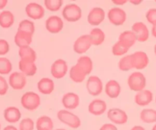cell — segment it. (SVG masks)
Here are the masks:
<instances>
[{
    "instance_id": "obj_18",
    "label": "cell",
    "mask_w": 156,
    "mask_h": 130,
    "mask_svg": "<svg viewBox=\"0 0 156 130\" xmlns=\"http://www.w3.org/2000/svg\"><path fill=\"white\" fill-rule=\"evenodd\" d=\"M153 100V93L148 90H143L136 93L134 101L139 107H145L151 104Z\"/></svg>"
},
{
    "instance_id": "obj_51",
    "label": "cell",
    "mask_w": 156,
    "mask_h": 130,
    "mask_svg": "<svg viewBox=\"0 0 156 130\" xmlns=\"http://www.w3.org/2000/svg\"><path fill=\"white\" fill-rule=\"evenodd\" d=\"M0 129H1V123H0Z\"/></svg>"
},
{
    "instance_id": "obj_8",
    "label": "cell",
    "mask_w": 156,
    "mask_h": 130,
    "mask_svg": "<svg viewBox=\"0 0 156 130\" xmlns=\"http://www.w3.org/2000/svg\"><path fill=\"white\" fill-rule=\"evenodd\" d=\"M107 117L114 125H124L128 122V115L119 108H112L107 112Z\"/></svg>"
},
{
    "instance_id": "obj_17",
    "label": "cell",
    "mask_w": 156,
    "mask_h": 130,
    "mask_svg": "<svg viewBox=\"0 0 156 130\" xmlns=\"http://www.w3.org/2000/svg\"><path fill=\"white\" fill-rule=\"evenodd\" d=\"M107 109V105L104 100L100 99H95L91 101L88 105V111L94 116H101L104 114Z\"/></svg>"
},
{
    "instance_id": "obj_50",
    "label": "cell",
    "mask_w": 156,
    "mask_h": 130,
    "mask_svg": "<svg viewBox=\"0 0 156 130\" xmlns=\"http://www.w3.org/2000/svg\"><path fill=\"white\" fill-rule=\"evenodd\" d=\"M53 130H67L65 128H57V129H53Z\"/></svg>"
},
{
    "instance_id": "obj_28",
    "label": "cell",
    "mask_w": 156,
    "mask_h": 130,
    "mask_svg": "<svg viewBox=\"0 0 156 130\" xmlns=\"http://www.w3.org/2000/svg\"><path fill=\"white\" fill-rule=\"evenodd\" d=\"M19 68L21 73L25 76H34L37 73V66L35 63L27 62L24 61H19Z\"/></svg>"
},
{
    "instance_id": "obj_29",
    "label": "cell",
    "mask_w": 156,
    "mask_h": 130,
    "mask_svg": "<svg viewBox=\"0 0 156 130\" xmlns=\"http://www.w3.org/2000/svg\"><path fill=\"white\" fill-rule=\"evenodd\" d=\"M15 22V16L12 12L4 10L0 12V26L2 28H9Z\"/></svg>"
},
{
    "instance_id": "obj_21",
    "label": "cell",
    "mask_w": 156,
    "mask_h": 130,
    "mask_svg": "<svg viewBox=\"0 0 156 130\" xmlns=\"http://www.w3.org/2000/svg\"><path fill=\"white\" fill-rule=\"evenodd\" d=\"M118 41L129 49L136 44V42L137 41V38L132 30H127V31H124L119 35Z\"/></svg>"
},
{
    "instance_id": "obj_19",
    "label": "cell",
    "mask_w": 156,
    "mask_h": 130,
    "mask_svg": "<svg viewBox=\"0 0 156 130\" xmlns=\"http://www.w3.org/2000/svg\"><path fill=\"white\" fill-rule=\"evenodd\" d=\"M37 87L41 94L49 95L55 90V82L49 77H43L37 82Z\"/></svg>"
},
{
    "instance_id": "obj_10",
    "label": "cell",
    "mask_w": 156,
    "mask_h": 130,
    "mask_svg": "<svg viewBox=\"0 0 156 130\" xmlns=\"http://www.w3.org/2000/svg\"><path fill=\"white\" fill-rule=\"evenodd\" d=\"M9 84L15 90H22L27 84L26 76L21 72H13L9 77Z\"/></svg>"
},
{
    "instance_id": "obj_14",
    "label": "cell",
    "mask_w": 156,
    "mask_h": 130,
    "mask_svg": "<svg viewBox=\"0 0 156 130\" xmlns=\"http://www.w3.org/2000/svg\"><path fill=\"white\" fill-rule=\"evenodd\" d=\"M25 13L30 19L38 20L44 16V9L37 2H30L25 7Z\"/></svg>"
},
{
    "instance_id": "obj_5",
    "label": "cell",
    "mask_w": 156,
    "mask_h": 130,
    "mask_svg": "<svg viewBox=\"0 0 156 130\" xmlns=\"http://www.w3.org/2000/svg\"><path fill=\"white\" fill-rule=\"evenodd\" d=\"M107 17L109 22L115 26L122 25L127 19L126 12L122 9L119 7H113L109 10Z\"/></svg>"
},
{
    "instance_id": "obj_7",
    "label": "cell",
    "mask_w": 156,
    "mask_h": 130,
    "mask_svg": "<svg viewBox=\"0 0 156 130\" xmlns=\"http://www.w3.org/2000/svg\"><path fill=\"white\" fill-rule=\"evenodd\" d=\"M68 71V65L64 59H58L54 61L51 67V74L55 79H62Z\"/></svg>"
},
{
    "instance_id": "obj_12",
    "label": "cell",
    "mask_w": 156,
    "mask_h": 130,
    "mask_svg": "<svg viewBox=\"0 0 156 130\" xmlns=\"http://www.w3.org/2000/svg\"><path fill=\"white\" fill-rule=\"evenodd\" d=\"M45 28L50 33H59L64 28V22L62 19L58 16H49L45 21Z\"/></svg>"
},
{
    "instance_id": "obj_40",
    "label": "cell",
    "mask_w": 156,
    "mask_h": 130,
    "mask_svg": "<svg viewBox=\"0 0 156 130\" xmlns=\"http://www.w3.org/2000/svg\"><path fill=\"white\" fill-rule=\"evenodd\" d=\"M9 44L5 39H0V56L5 55L9 51Z\"/></svg>"
},
{
    "instance_id": "obj_30",
    "label": "cell",
    "mask_w": 156,
    "mask_h": 130,
    "mask_svg": "<svg viewBox=\"0 0 156 130\" xmlns=\"http://www.w3.org/2000/svg\"><path fill=\"white\" fill-rule=\"evenodd\" d=\"M35 126L37 130H53L54 122L49 116H41L37 118Z\"/></svg>"
},
{
    "instance_id": "obj_46",
    "label": "cell",
    "mask_w": 156,
    "mask_h": 130,
    "mask_svg": "<svg viewBox=\"0 0 156 130\" xmlns=\"http://www.w3.org/2000/svg\"><path fill=\"white\" fill-rule=\"evenodd\" d=\"M142 0H137V1H136V0H130L129 2L130 3H132L133 5H139V4L142 3Z\"/></svg>"
},
{
    "instance_id": "obj_9",
    "label": "cell",
    "mask_w": 156,
    "mask_h": 130,
    "mask_svg": "<svg viewBox=\"0 0 156 130\" xmlns=\"http://www.w3.org/2000/svg\"><path fill=\"white\" fill-rule=\"evenodd\" d=\"M131 56L134 69L143 70L148 67L149 64V58L145 52L138 51L131 54Z\"/></svg>"
},
{
    "instance_id": "obj_13",
    "label": "cell",
    "mask_w": 156,
    "mask_h": 130,
    "mask_svg": "<svg viewBox=\"0 0 156 130\" xmlns=\"http://www.w3.org/2000/svg\"><path fill=\"white\" fill-rule=\"evenodd\" d=\"M132 31L136 35L137 41L145 42L149 38V31L145 24L142 22H136L132 25Z\"/></svg>"
},
{
    "instance_id": "obj_1",
    "label": "cell",
    "mask_w": 156,
    "mask_h": 130,
    "mask_svg": "<svg viewBox=\"0 0 156 130\" xmlns=\"http://www.w3.org/2000/svg\"><path fill=\"white\" fill-rule=\"evenodd\" d=\"M21 105L28 111H34L41 105V97L36 93L28 91L22 95Z\"/></svg>"
},
{
    "instance_id": "obj_11",
    "label": "cell",
    "mask_w": 156,
    "mask_h": 130,
    "mask_svg": "<svg viewBox=\"0 0 156 130\" xmlns=\"http://www.w3.org/2000/svg\"><path fill=\"white\" fill-rule=\"evenodd\" d=\"M92 44L89 35H83L76 38L73 44V48L75 53L77 54H83L90 48Z\"/></svg>"
},
{
    "instance_id": "obj_45",
    "label": "cell",
    "mask_w": 156,
    "mask_h": 130,
    "mask_svg": "<svg viewBox=\"0 0 156 130\" xmlns=\"http://www.w3.org/2000/svg\"><path fill=\"white\" fill-rule=\"evenodd\" d=\"M130 130H145V128L142 125H135Z\"/></svg>"
},
{
    "instance_id": "obj_38",
    "label": "cell",
    "mask_w": 156,
    "mask_h": 130,
    "mask_svg": "<svg viewBox=\"0 0 156 130\" xmlns=\"http://www.w3.org/2000/svg\"><path fill=\"white\" fill-rule=\"evenodd\" d=\"M145 18L148 23L151 24L152 25H156V9H150L147 11L145 14Z\"/></svg>"
},
{
    "instance_id": "obj_26",
    "label": "cell",
    "mask_w": 156,
    "mask_h": 130,
    "mask_svg": "<svg viewBox=\"0 0 156 130\" xmlns=\"http://www.w3.org/2000/svg\"><path fill=\"white\" fill-rule=\"evenodd\" d=\"M90 38V41L92 45L99 46L100 44H103L105 41V35L104 31L102 29L98 28H93L89 34Z\"/></svg>"
},
{
    "instance_id": "obj_33",
    "label": "cell",
    "mask_w": 156,
    "mask_h": 130,
    "mask_svg": "<svg viewBox=\"0 0 156 130\" xmlns=\"http://www.w3.org/2000/svg\"><path fill=\"white\" fill-rule=\"evenodd\" d=\"M118 67H119V69L122 71H129L130 70L133 69L131 54H128L122 57L119 61Z\"/></svg>"
},
{
    "instance_id": "obj_24",
    "label": "cell",
    "mask_w": 156,
    "mask_h": 130,
    "mask_svg": "<svg viewBox=\"0 0 156 130\" xmlns=\"http://www.w3.org/2000/svg\"><path fill=\"white\" fill-rule=\"evenodd\" d=\"M19 55L21 61H27V62L34 63L37 59L35 51L30 46L20 47L19 50Z\"/></svg>"
},
{
    "instance_id": "obj_23",
    "label": "cell",
    "mask_w": 156,
    "mask_h": 130,
    "mask_svg": "<svg viewBox=\"0 0 156 130\" xmlns=\"http://www.w3.org/2000/svg\"><path fill=\"white\" fill-rule=\"evenodd\" d=\"M32 36L30 34L23 32V31H17L14 38L15 44L20 48V47L30 46L32 43Z\"/></svg>"
},
{
    "instance_id": "obj_39",
    "label": "cell",
    "mask_w": 156,
    "mask_h": 130,
    "mask_svg": "<svg viewBox=\"0 0 156 130\" xmlns=\"http://www.w3.org/2000/svg\"><path fill=\"white\" fill-rule=\"evenodd\" d=\"M9 90V83L2 76L0 75V96H4Z\"/></svg>"
},
{
    "instance_id": "obj_49",
    "label": "cell",
    "mask_w": 156,
    "mask_h": 130,
    "mask_svg": "<svg viewBox=\"0 0 156 130\" xmlns=\"http://www.w3.org/2000/svg\"><path fill=\"white\" fill-rule=\"evenodd\" d=\"M154 54L156 55V44H155V45H154Z\"/></svg>"
},
{
    "instance_id": "obj_3",
    "label": "cell",
    "mask_w": 156,
    "mask_h": 130,
    "mask_svg": "<svg viewBox=\"0 0 156 130\" xmlns=\"http://www.w3.org/2000/svg\"><path fill=\"white\" fill-rule=\"evenodd\" d=\"M127 83L131 90L137 93L145 90L146 86V78L142 73L136 71L129 76Z\"/></svg>"
},
{
    "instance_id": "obj_16",
    "label": "cell",
    "mask_w": 156,
    "mask_h": 130,
    "mask_svg": "<svg viewBox=\"0 0 156 130\" xmlns=\"http://www.w3.org/2000/svg\"><path fill=\"white\" fill-rule=\"evenodd\" d=\"M62 104L66 110H75L80 105V97L75 93H67L62 97Z\"/></svg>"
},
{
    "instance_id": "obj_34",
    "label": "cell",
    "mask_w": 156,
    "mask_h": 130,
    "mask_svg": "<svg viewBox=\"0 0 156 130\" xmlns=\"http://www.w3.org/2000/svg\"><path fill=\"white\" fill-rule=\"evenodd\" d=\"M12 70V64L11 61L6 58L0 57V74L6 75Z\"/></svg>"
},
{
    "instance_id": "obj_47",
    "label": "cell",
    "mask_w": 156,
    "mask_h": 130,
    "mask_svg": "<svg viewBox=\"0 0 156 130\" xmlns=\"http://www.w3.org/2000/svg\"><path fill=\"white\" fill-rule=\"evenodd\" d=\"M151 35L156 38V25H152V28H151Z\"/></svg>"
},
{
    "instance_id": "obj_27",
    "label": "cell",
    "mask_w": 156,
    "mask_h": 130,
    "mask_svg": "<svg viewBox=\"0 0 156 130\" xmlns=\"http://www.w3.org/2000/svg\"><path fill=\"white\" fill-rule=\"evenodd\" d=\"M69 76H70V80L76 83H82L87 77L85 73L76 64L70 68V71H69Z\"/></svg>"
},
{
    "instance_id": "obj_32",
    "label": "cell",
    "mask_w": 156,
    "mask_h": 130,
    "mask_svg": "<svg viewBox=\"0 0 156 130\" xmlns=\"http://www.w3.org/2000/svg\"><path fill=\"white\" fill-rule=\"evenodd\" d=\"M18 31H23V32H26V33L33 35L34 33V31H35V26H34V22L28 20V19L22 20L19 23Z\"/></svg>"
},
{
    "instance_id": "obj_31",
    "label": "cell",
    "mask_w": 156,
    "mask_h": 130,
    "mask_svg": "<svg viewBox=\"0 0 156 130\" xmlns=\"http://www.w3.org/2000/svg\"><path fill=\"white\" fill-rule=\"evenodd\" d=\"M140 119L147 124L156 122V110L153 109H144L140 113Z\"/></svg>"
},
{
    "instance_id": "obj_20",
    "label": "cell",
    "mask_w": 156,
    "mask_h": 130,
    "mask_svg": "<svg viewBox=\"0 0 156 130\" xmlns=\"http://www.w3.org/2000/svg\"><path fill=\"white\" fill-rule=\"evenodd\" d=\"M121 86L115 80H110L107 81L105 86V93L111 99H115L120 95Z\"/></svg>"
},
{
    "instance_id": "obj_4",
    "label": "cell",
    "mask_w": 156,
    "mask_h": 130,
    "mask_svg": "<svg viewBox=\"0 0 156 130\" xmlns=\"http://www.w3.org/2000/svg\"><path fill=\"white\" fill-rule=\"evenodd\" d=\"M62 16L69 22H77L82 17L81 8L75 3L67 4L63 8Z\"/></svg>"
},
{
    "instance_id": "obj_41",
    "label": "cell",
    "mask_w": 156,
    "mask_h": 130,
    "mask_svg": "<svg viewBox=\"0 0 156 130\" xmlns=\"http://www.w3.org/2000/svg\"><path fill=\"white\" fill-rule=\"evenodd\" d=\"M100 130H118V128L112 123H105L100 127Z\"/></svg>"
},
{
    "instance_id": "obj_6",
    "label": "cell",
    "mask_w": 156,
    "mask_h": 130,
    "mask_svg": "<svg viewBox=\"0 0 156 130\" xmlns=\"http://www.w3.org/2000/svg\"><path fill=\"white\" fill-rule=\"evenodd\" d=\"M86 87L90 95L93 96V97H97L103 92V84L100 77L95 75H92L87 80Z\"/></svg>"
},
{
    "instance_id": "obj_35",
    "label": "cell",
    "mask_w": 156,
    "mask_h": 130,
    "mask_svg": "<svg viewBox=\"0 0 156 130\" xmlns=\"http://www.w3.org/2000/svg\"><path fill=\"white\" fill-rule=\"evenodd\" d=\"M44 6L49 12H58L63 5L62 0H44Z\"/></svg>"
},
{
    "instance_id": "obj_48",
    "label": "cell",
    "mask_w": 156,
    "mask_h": 130,
    "mask_svg": "<svg viewBox=\"0 0 156 130\" xmlns=\"http://www.w3.org/2000/svg\"><path fill=\"white\" fill-rule=\"evenodd\" d=\"M151 130H156V123L154 124V126L152 127V128H151Z\"/></svg>"
},
{
    "instance_id": "obj_44",
    "label": "cell",
    "mask_w": 156,
    "mask_h": 130,
    "mask_svg": "<svg viewBox=\"0 0 156 130\" xmlns=\"http://www.w3.org/2000/svg\"><path fill=\"white\" fill-rule=\"evenodd\" d=\"M3 130H19V129H18L16 126H14V125H9L5 126V128H3Z\"/></svg>"
},
{
    "instance_id": "obj_52",
    "label": "cell",
    "mask_w": 156,
    "mask_h": 130,
    "mask_svg": "<svg viewBox=\"0 0 156 130\" xmlns=\"http://www.w3.org/2000/svg\"><path fill=\"white\" fill-rule=\"evenodd\" d=\"M155 102H156V96H155Z\"/></svg>"
},
{
    "instance_id": "obj_42",
    "label": "cell",
    "mask_w": 156,
    "mask_h": 130,
    "mask_svg": "<svg viewBox=\"0 0 156 130\" xmlns=\"http://www.w3.org/2000/svg\"><path fill=\"white\" fill-rule=\"evenodd\" d=\"M128 1L127 0H113L112 1V3H114L115 5H123L126 3H127Z\"/></svg>"
},
{
    "instance_id": "obj_22",
    "label": "cell",
    "mask_w": 156,
    "mask_h": 130,
    "mask_svg": "<svg viewBox=\"0 0 156 130\" xmlns=\"http://www.w3.org/2000/svg\"><path fill=\"white\" fill-rule=\"evenodd\" d=\"M4 118L9 123H16L22 117V113L19 108L16 107H9L4 110Z\"/></svg>"
},
{
    "instance_id": "obj_36",
    "label": "cell",
    "mask_w": 156,
    "mask_h": 130,
    "mask_svg": "<svg viewBox=\"0 0 156 130\" xmlns=\"http://www.w3.org/2000/svg\"><path fill=\"white\" fill-rule=\"evenodd\" d=\"M129 49L128 47H125V46H124L123 44H121L120 42L117 41V42H115V44L112 45V54L115 55V56H122V55L126 54L129 51Z\"/></svg>"
},
{
    "instance_id": "obj_2",
    "label": "cell",
    "mask_w": 156,
    "mask_h": 130,
    "mask_svg": "<svg viewBox=\"0 0 156 130\" xmlns=\"http://www.w3.org/2000/svg\"><path fill=\"white\" fill-rule=\"evenodd\" d=\"M57 117L62 123L65 124L71 128H78L81 125L80 117L69 110H59L57 113Z\"/></svg>"
},
{
    "instance_id": "obj_25",
    "label": "cell",
    "mask_w": 156,
    "mask_h": 130,
    "mask_svg": "<svg viewBox=\"0 0 156 130\" xmlns=\"http://www.w3.org/2000/svg\"><path fill=\"white\" fill-rule=\"evenodd\" d=\"M76 64L81 68L82 71L85 73L87 76L90 74L94 69V63L92 59L89 56H81L77 59Z\"/></svg>"
},
{
    "instance_id": "obj_43",
    "label": "cell",
    "mask_w": 156,
    "mask_h": 130,
    "mask_svg": "<svg viewBox=\"0 0 156 130\" xmlns=\"http://www.w3.org/2000/svg\"><path fill=\"white\" fill-rule=\"evenodd\" d=\"M8 4V1L7 0H0V10L3 9Z\"/></svg>"
},
{
    "instance_id": "obj_37",
    "label": "cell",
    "mask_w": 156,
    "mask_h": 130,
    "mask_svg": "<svg viewBox=\"0 0 156 130\" xmlns=\"http://www.w3.org/2000/svg\"><path fill=\"white\" fill-rule=\"evenodd\" d=\"M34 122L31 118L22 119L19 125V130H34Z\"/></svg>"
},
{
    "instance_id": "obj_15",
    "label": "cell",
    "mask_w": 156,
    "mask_h": 130,
    "mask_svg": "<svg viewBox=\"0 0 156 130\" xmlns=\"http://www.w3.org/2000/svg\"><path fill=\"white\" fill-rule=\"evenodd\" d=\"M105 11L100 7H94L89 12L87 16V22L93 26L100 25L104 21Z\"/></svg>"
}]
</instances>
